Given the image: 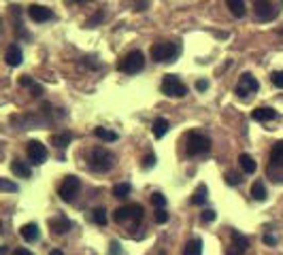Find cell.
<instances>
[{
	"mask_svg": "<svg viewBox=\"0 0 283 255\" xmlns=\"http://www.w3.org/2000/svg\"><path fill=\"white\" fill-rule=\"evenodd\" d=\"M88 164L92 170H96V173H107V170H111L115 166V155L105 147H94L88 153Z\"/></svg>",
	"mask_w": 283,
	"mask_h": 255,
	"instance_id": "6da1fadb",
	"label": "cell"
},
{
	"mask_svg": "<svg viewBox=\"0 0 283 255\" xmlns=\"http://www.w3.org/2000/svg\"><path fill=\"white\" fill-rule=\"evenodd\" d=\"M281 13V0H253V15L258 22H271Z\"/></svg>",
	"mask_w": 283,
	"mask_h": 255,
	"instance_id": "7a4b0ae2",
	"label": "cell"
},
{
	"mask_svg": "<svg viewBox=\"0 0 283 255\" xmlns=\"http://www.w3.org/2000/svg\"><path fill=\"white\" fill-rule=\"evenodd\" d=\"M149 53L153 62H173L179 55V45L177 42H155Z\"/></svg>",
	"mask_w": 283,
	"mask_h": 255,
	"instance_id": "3957f363",
	"label": "cell"
},
{
	"mask_svg": "<svg viewBox=\"0 0 283 255\" xmlns=\"http://www.w3.org/2000/svg\"><path fill=\"white\" fill-rule=\"evenodd\" d=\"M113 219L117 223H126V221H132V223H138L143 219V206L140 204H126V206H119L115 213H113Z\"/></svg>",
	"mask_w": 283,
	"mask_h": 255,
	"instance_id": "277c9868",
	"label": "cell"
},
{
	"mask_svg": "<svg viewBox=\"0 0 283 255\" xmlns=\"http://www.w3.org/2000/svg\"><path fill=\"white\" fill-rule=\"evenodd\" d=\"M143 66H145V58H143V53L140 51H130L126 58L117 64V68L122 70V73H128V75H136V73H140L143 70Z\"/></svg>",
	"mask_w": 283,
	"mask_h": 255,
	"instance_id": "5b68a950",
	"label": "cell"
},
{
	"mask_svg": "<svg viewBox=\"0 0 283 255\" xmlns=\"http://www.w3.org/2000/svg\"><path fill=\"white\" fill-rule=\"evenodd\" d=\"M162 94L173 96V98H183L188 94V88L181 83V79L177 75H166L162 79Z\"/></svg>",
	"mask_w": 283,
	"mask_h": 255,
	"instance_id": "8992f818",
	"label": "cell"
},
{
	"mask_svg": "<svg viewBox=\"0 0 283 255\" xmlns=\"http://www.w3.org/2000/svg\"><path fill=\"white\" fill-rule=\"evenodd\" d=\"M81 189V181L75 177V175H68L64 181H62V185L58 187V194L64 202H73L75 200V196L79 194Z\"/></svg>",
	"mask_w": 283,
	"mask_h": 255,
	"instance_id": "52a82bcc",
	"label": "cell"
},
{
	"mask_svg": "<svg viewBox=\"0 0 283 255\" xmlns=\"http://www.w3.org/2000/svg\"><path fill=\"white\" fill-rule=\"evenodd\" d=\"M209 149H211L209 136L198 134V132H192L188 136V155H200V153H207Z\"/></svg>",
	"mask_w": 283,
	"mask_h": 255,
	"instance_id": "ba28073f",
	"label": "cell"
},
{
	"mask_svg": "<svg viewBox=\"0 0 283 255\" xmlns=\"http://www.w3.org/2000/svg\"><path fill=\"white\" fill-rule=\"evenodd\" d=\"M260 90V83H258V79L253 77L251 73H243L240 75V79H238V85H236V96H240V98H247L249 94H256Z\"/></svg>",
	"mask_w": 283,
	"mask_h": 255,
	"instance_id": "9c48e42d",
	"label": "cell"
},
{
	"mask_svg": "<svg viewBox=\"0 0 283 255\" xmlns=\"http://www.w3.org/2000/svg\"><path fill=\"white\" fill-rule=\"evenodd\" d=\"M26 151H28V158H30V162L36 164V166H41L47 160V149H45V145L41 143V140H30Z\"/></svg>",
	"mask_w": 283,
	"mask_h": 255,
	"instance_id": "30bf717a",
	"label": "cell"
},
{
	"mask_svg": "<svg viewBox=\"0 0 283 255\" xmlns=\"http://www.w3.org/2000/svg\"><path fill=\"white\" fill-rule=\"evenodd\" d=\"M11 123L19 125V130H30L34 125H47L49 119H43L38 115H17V117H11Z\"/></svg>",
	"mask_w": 283,
	"mask_h": 255,
	"instance_id": "8fae6325",
	"label": "cell"
},
{
	"mask_svg": "<svg viewBox=\"0 0 283 255\" xmlns=\"http://www.w3.org/2000/svg\"><path fill=\"white\" fill-rule=\"evenodd\" d=\"M28 15H30V19L36 22V24H43V22L53 19L51 9H47V7H43V5H32L30 9H28Z\"/></svg>",
	"mask_w": 283,
	"mask_h": 255,
	"instance_id": "7c38bea8",
	"label": "cell"
},
{
	"mask_svg": "<svg viewBox=\"0 0 283 255\" xmlns=\"http://www.w3.org/2000/svg\"><path fill=\"white\" fill-rule=\"evenodd\" d=\"M5 60L9 66H19L24 62V53H22V47L17 45V42H13V45H9L7 53H5Z\"/></svg>",
	"mask_w": 283,
	"mask_h": 255,
	"instance_id": "4fadbf2b",
	"label": "cell"
},
{
	"mask_svg": "<svg viewBox=\"0 0 283 255\" xmlns=\"http://www.w3.org/2000/svg\"><path fill=\"white\" fill-rule=\"evenodd\" d=\"M279 113L275 109H268V107H258L256 111H251V119L253 121H271V119H277Z\"/></svg>",
	"mask_w": 283,
	"mask_h": 255,
	"instance_id": "5bb4252c",
	"label": "cell"
},
{
	"mask_svg": "<svg viewBox=\"0 0 283 255\" xmlns=\"http://www.w3.org/2000/svg\"><path fill=\"white\" fill-rule=\"evenodd\" d=\"M49 228L53 230V234H66L70 228H73V223H70L66 217H62V215H58V217H53V219H49Z\"/></svg>",
	"mask_w": 283,
	"mask_h": 255,
	"instance_id": "9a60e30c",
	"label": "cell"
},
{
	"mask_svg": "<svg viewBox=\"0 0 283 255\" xmlns=\"http://www.w3.org/2000/svg\"><path fill=\"white\" fill-rule=\"evenodd\" d=\"M19 232H22V238L26 240V243H36V240L41 238V232H38L36 223H26Z\"/></svg>",
	"mask_w": 283,
	"mask_h": 255,
	"instance_id": "2e32d148",
	"label": "cell"
},
{
	"mask_svg": "<svg viewBox=\"0 0 283 255\" xmlns=\"http://www.w3.org/2000/svg\"><path fill=\"white\" fill-rule=\"evenodd\" d=\"M273 168H283V140H279L271 151V170Z\"/></svg>",
	"mask_w": 283,
	"mask_h": 255,
	"instance_id": "e0dca14e",
	"label": "cell"
},
{
	"mask_svg": "<svg viewBox=\"0 0 283 255\" xmlns=\"http://www.w3.org/2000/svg\"><path fill=\"white\" fill-rule=\"evenodd\" d=\"M238 164H240V168H243L247 175H253V173H256V160H253L249 153H240V155H238Z\"/></svg>",
	"mask_w": 283,
	"mask_h": 255,
	"instance_id": "ac0fdd59",
	"label": "cell"
},
{
	"mask_svg": "<svg viewBox=\"0 0 283 255\" xmlns=\"http://www.w3.org/2000/svg\"><path fill=\"white\" fill-rule=\"evenodd\" d=\"M226 7L230 9L234 17H243L245 15V0H226Z\"/></svg>",
	"mask_w": 283,
	"mask_h": 255,
	"instance_id": "d6986e66",
	"label": "cell"
},
{
	"mask_svg": "<svg viewBox=\"0 0 283 255\" xmlns=\"http://www.w3.org/2000/svg\"><path fill=\"white\" fill-rule=\"evenodd\" d=\"M94 136H96V138H100V140H105V143H115V140L119 138L117 132L107 130V128H96V130H94Z\"/></svg>",
	"mask_w": 283,
	"mask_h": 255,
	"instance_id": "ffe728a7",
	"label": "cell"
},
{
	"mask_svg": "<svg viewBox=\"0 0 283 255\" xmlns=\"http://www.w3.org/2000/svg\"><path fill=\"white\" fill-rule=\"evenodd\" d=\"M168 128H171V123H168L164 117H158V119L153 121V128H151V130H153V136H155V138H162V136L168 132Z\"/></svg>",
	"mask_w": 283,
	"mask_h": 255,
	"instance_id": "44dd1931",
	"label": "cell"
},
{
	"mask_svg": "<svg viewBox=\"0 0 283 255\" xmlns=\"http://www.w3.org/2000/svg\"><path fill=\"white\" fill-rule=\"evenodd\" d=\"M73 140V134L70 132H62V134H53L51 136V145H55L58 149H66L68 147V143Z\"/></svg>",
	"mask_w": 283,
	"mask_h": 255,
	"instance_id": "7402d4cb",
	"label": "cell"
},
{
	"mask_svg": "<svg viewBox=\"0 0 283 255\" xmlns=\"http://www.w3.org/2000/svg\"><path fill=\"white\" fill-rule=\"evenodd\" d=\"M230 238H232V247H234V249L243 251V253L247 251V247H249V240H247L243 234H238V232H234V230H232V232H230Z\"/></svg>",
	"mask_w": 283,
	"mask_h": 255,
	"instance_id": "603a6c76",
	"label": "cell"
},
{
	"mask_svg": "<svg viewBox=\"0 0 283 255\" xmlns=\"http://www.w3.org/2000/svg\"><path fill=\"white\" fill-rule=\"evenodd\" d=\"M11 170L17 177H22V179H30V166L24 164V162H19V160H15V162L11 164Z\"/></svg>",
	"mask_w": 283,
	"mask_h": 255,
	"instance_id": "cb8c5ba5",
	"label": "cell"
},
{
	"mask_svg": "<svg viewBox=\"0 0 283 255\" xmlns=\"http://www.w3.org/2000/svg\"><path fill=\"white\" fill-rule=\"evenodd\" d=\"M251 198H253V200H258V202H264L266 200V187H264L262 181H256L251 185Z\"/></svg>",
	"mask_w": 283,
	"mask_h": 255,
	"instance_id": "d4e9b609",
	"label": "cell"
},
{
	"mask_svg": "<svg viewBox=\"0 0 283 255\" xmlns=\"http://www.w3.org/2000/svg\"><path fill=\"white\" fill-rule=\"evenodd\" d=\"M183 255H203V240L200 238H192L186 251H183Z\"/></svg>",
	"mask_w": 283,
	"mask_h": 255,
	"instance_id": "484cf974",
	"label": "cell"
},
{
	"mask_svg": "<svg viewBox=\"0 0 283 255\" xmlns=\"http://www.w3.org/2000/svg\"><path fill=\"white\" fill-rule=\"evenodd\" d=\"M205 200H207V187L205 185H198L196 192H194V196H192V204L200 206V204H205Z\"/></svg>",
	"mask_w": 283,
	"mask_h": 255,
	"instance_id": "4316f807",
	"label": "cell"
},
{
	"mask_svg": "<svg viewBox=\"0 0 283 255\" xmlns=\"http://www.w3.org/2000/svg\"><path fill=\"white\" fill-rule=\"evenodd\" d=\"M130 183H119V185L113 187V196L115 198H128L130 196Z\"/></svg>",
	"mask_w": 283,
	"mask_h": 255,
	"instance_id": "83f0119b",
	"label": "cell"
},
{
	"mask_svg": "<svg viewBox=\"0 0 283 255\" xmlns=\"http://www.w3.org/2000/svg\"><path fill=\"white\" fill-rule=\"evenodd\" d=\"M92 219H94L96 225H103V228H105V225H107V210H105L103 206L96 208V210L92 213Z\"/></svg>",
	"mask_w": 283,
	"mask_h": 255,
	"instance_id": "f1b7e54d",
	"label": "cell"
},
{
	"mask_svg": "<svg viewBox=\"0 0 283 255\" xmlns=\"http://www.w3.org/2000/svg\"><path fill=\"white\" fill-rule=\"evenodd\" d=\"M151 202H153V206L164 208V206H166V198H164L160 192H155V194H151Z\"/></svg>",
	"mask_w": 283,
	"mask_h": 255,
	"instance_id": "f546056e",
	"label": "cell"
},
{
	"mask_svg": "<svg viewBox=\"0 0 283 255\" xmlns=\"http://www.w3.org/2000/svg\"><path fill=\"white\" fill-rule=\"evenodd\" d=\"M271 81L275 88H283V70H277V73L271 75Z\"/></svg>",
	"mask_w": 283,
	"mask_h": 255,
	"instance_id": "4dcf8cb0",
	"label": "cell"
},
{
	"mask_svg": "<svg viewBox=\"0 0 283 255\" xmlns=\"http://www.w3.org/2000/svg\"><path fill=\"white\" fill-rule=\"evenodd\" d=\"M200 219H203L205 223H211V221H215V210H213V208H207V210H203Z\"/></svg>",
	"mask_w": 283,
	"mask_h": 255,
	"instance_id": "1f68e13d",
	"label": "cell"
},
{
	"mask_svg": "<svg viewBox=\"0 0 283 255\" xmlns=\"http://www.w3.org/2000/svg\"><path fill=\"white\" fill-rule=\"evenodd\" d=\"M166 221H168V213L164 208L155 210V223H166Z\"/></svg>",
	"mask_w": 283,
	"mask_h": 255,
	"instance_id": "d6a6232c",
	"label": "cell"
},
{
	"mask_svg": "<svg viewBox=\"0 0 283 255\" xmlns=\"http://www.w3.org/2000/svg\"><path fill=\"white\" fill-rule=\"evenodd\" d=\"M0 189L3 192H17V185H13L7 179H0Z\"/></svg>",
	"mask_w": 283,
	"mask_h": 255,
	"instance_id": "836d02e7",
	"label": "cell"
},
{
	"mask_svg": "<svg viewBox=\"0 0 283 255\" xmlns=\"http://www.w3.org/2000/svg\"><path fill=\"white\" fill-rule=\"evenodd\" d=\"M240 181H243V179H240L238 175H234V173H228V175H226V183H228V185H238Z\"/></svg>",
	"mask_w": 283,
	"mask_h": 255,
	"instance_id": "e575fe53",
	"label": "cell"
},
{
	"mask_svg": "<svg viewBox=\"0 0 283 255\" xmlns=\"http://www.w3.org/2000/svg\"><path fill=\"white\" fill-rule=\"evenodd\" d=\"M153 164H155V155H153V153H147L145 158H143V168L147 170V168H151Z\"/></svg>",
	"mask_w": 283,
	"mask_h": 255,
	"instance_id": "d590c367",
	"label": "cell"
},
{
	"mask_svg": "<svg viewBox=\"0 0 283 255\" xmlns=\"http://www.w3.org/2000/svg\"><path fill=\"white\" fill-rule=\"evenodd\" d=\"M83 66H90V68H100V64L98 62H94V58H83Z\"/></svg>",
	"mask_w": 283,
	"mask_h": 255,
	"instance_id": "8d00e7d4",
	"label": "cell"
},
{
	"mask_svg": "<svg viewBox=\"0 0 283 255\" xmlns=\"http://www.w3.org/2000/svg\"><path fill=\"white\" fill-rule=\"evenodd\" d=\"M109 255H122L119 243H115V240H113V243H111V253H109Z\"/></svg>",
	"mask_w": 283,
	"mask_h": 255,
	"instance_id": "74e56055",
	"label": "cell"
},
{
	"mask_svg": "<svg viewBox=\"0 0 283 255\" xmlns=\"http://www.w3.org/2000/svg\"><path fill=\"white\" fill-rule=\"evenodd\" d=\"M264 243H266V245H277V236H273V234H264Z\"/></svg>",
	"mask_w": 283,
	"mask_h": 255,
	"instance_id": "f35d334b",
	"label": "cell"
},
{
	"mask_svg": "<svg viewBox=\"0 0 283 255\" xmlns=\"http://www.w3.org/2000/svg\"><path fill=\"white\" fill-rule=\"evenodd\" d=\"M100 19H103V13H96V15H94L86 26H88V28H94V24H96V22H100Z\"/></svg>",
	"mask_w": 283,
	"mask_h": 255,
	"instance_id": "ab89813d",
	"label": "cell"
},
{
	"mask_svg": "<svg viewBox=\"0 0 283 255\" xmlns=\"http://www.w3.org/2000/svg\"><path fill=\"white\" fill-rule=\"evenodd\" d=\"M209 88V81H196V90L198 92H205Z\"/></svg>",
	"mask_w": 283,
	"mask_h": 255,
	"instance_id": "60d3db41",
	"label": "cell"
},
{
	"mask_svg": "<svg viewBox=\"0 0 283 255\" xmlns=\"http://www.w3.org/2000/svg\"><path fill=\"white\" fill-rule=\"evenodd\" d=\"M13 255H34V253H30V251H28V249H17L15 253H13Z\"/></svg>",
	"mask_w": 283,
	"mask_h": 255,
	"instance_id": "b9f144b4",
	"label": "cell"
},
{
	"mask_svg": "<svg viewBox=\"0 0 283 255\" xmlns=\"http://www.w3.org/2000/svg\"><path fill=\"white\" fill-rule=\"evenodd\" d=\"M49 255H64V253H62V251H60V249H55V251H51V253H49Z\"/></svg>",
	"mask_w": 283,
	"mask_h": 255,
	"instance_id": "7bdbcfd3",
	"label": "cell"
},
{
	"mask_svg": "<svg viewBox=\"0 0 283 255\" xmlns=\"http://www.w3.org/2000/svg\"><path fill=\"white\" fill-rule=\"evenodd\" d=\"M73 3H90V0H73Z\"/></svg>",
	"mask_w": 283,
	"mask_h": 255,
	"instance_id": "ee69618b",
	"label": "cell"
}]
</instances>
